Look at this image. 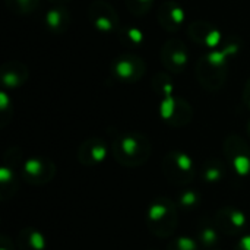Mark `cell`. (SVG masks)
<instances>
[{
  "label": "cell",
  "mask_w": 250,
  "mask_h": 250,
  "mask_svg": "<svg viewBox=\"0 0 250 250\" xmlns=\"http://www.w3.org/2000/svg\"><path fill=\"white\" fill-rule=\"evenodd\" d=\"M0 250H18V246H15L13 242L7 236L1 234V237H0Z\"/></svg>",
  "instance_id": "cell-28"
},
{
  "label": "cell",
  "mask_w": 250,
  "mask_h": 250,
  "mask_svg": "<svg viewBox=\"0 0 250 250\" xmlns=\"http://www.w3.org/2000/svg\"><path fill=\"white\" fill-rule=\"evenodd\" d=\"M240 42L237 40L227 42L224 47L211 50L196 63V78L201 86L208 92L220 91L227 79L229 63L239 53Z\"/></svg>",
  "instance_id": "cell-1"
},
{
  "label": "cell",
  "mask_w": 250,
  "mask_h": 250,
  "mask_svg": "<svg viewBox=\"0 0 250 250\" xmlns=\"http://www.w3.org/2000/svg\"><path fill=\"white\" fill-rule=\"evenodd\" d=\"M163 66L171 73H182L189 63L188 45L179 38L167 40L160 51Z\"/></svg>",
  "instance_id": "cell-11"
},
{
  "label": "cell",
  "mask_w": 250,
  "mask_h": 250,
  "mask_svg": "<svg viewBox=\"0 0 250 250\" xmlns=\"http://www.w3.org/2000/svg\"><path fill=\"white\" fill-rule=\"evenodd\" d=\"M16 246L18 250H45L47 240L40 230L34 227H23L18 233Z\"/></svg>",
  "instance_id": "cell-18"
},
{
  "label": "cell",
  "mask_w": 250,
  "mask_h": 250,
  "mask_svg": "<svg viewBox=\"0 0 250 250\" xmlns=\"http://www.w3.org/2000/svg\"><path fill=\"white\" fill-rule=\"evenodd\" d=\"M243 104L250 110V78L248 79L246 85H245V89H243Z\"/></svg>",
  "instance_id": "cell-29"
},
{
  "label": "cell",
  "mask_w": 250,
  "mask_h": 250,
  "mask_svg": "<svg viewBox=\"0 0 250 250\" xmlns=\"http://www.w3.org/2000/svg\"><path fill=\"white\" fill-rule=\"evenodd\" d=\"M88 19L94 29L100 34H117L120 29V18L116 9L105 0H94L88 7Z\"/></svg>",
  "instance_id": "cell-8"
},
{
  "label": "cell",
  "mask_w": 250,
  "mask_h": 250,
  "mask_svg": "<svg viewBox=\"0 0 250 250\" xmlns=\"http://www.w3.org/2000/svg\"><path fill=\"white\" fill-rule=\"evenodd\" d=\"M23 164V152L18 146H12L3 157L0 167V201L6 202L15 196L21 183V167Z\"/></svg>",
  "instance_id": "cell-4"
},
{
  "label": "cell",
  "mask_w": 250,
  "mask_h": 250,
  "mask_svg": "<svg viewBox=\"0 0 250 250\" xmlns=\"http://www.w3.org/2000/svg\"><path fill=\"white\" fill-rule=\"evenodd\" d=\"M177 224L179 211L174 201L167 196H160L151 202L146 212V227L154 236L168 239L176 233Z\"/></svg>",
  "instance_id": "cell-3"
},
{
  "label": "cell",
  "mask_w": 250,
  "mask_h": 250,
  "mask_svg": "<svg viewBox=\"0 0 250 250\" xmlns=\"http://www.w3.org/2000/svg\"><path fill=\"white\" fill-rule=\"evenodd\" d=\"M56 164L48 157H31L23 160L21 177L31 186H44L56 176Z\"/></svg>",
  "instance_id": "cell-9"
},
{
  "label": "cell",
  "mask_w": 250,
  "mask_h": 250,
  "mask_svg": "<svg viewBox=\"0 0 250 250\" xmlns=\"http://www.w3.org/2000/svg\"><path fill=\"white\" fill-rule=\"evenodd\" d=\"M107 152L108 148L105 141L98 136H92L79 145L76 151V158L83 167H95L107 158Z\"/></svg>",
  "instance_id": "cell-14"
},
{
  "label": "cell",
  "mask_w": 250,
  "mask_h": 250,
  "mask_svg": "<svg viewBox=\"0 0 250 250\" xmlns=\"http://www.w3.org/2000/svg\"><path fill=\"white\" fill-rule=\"evenodd\" d=\"M72 22V15L64 6H54L44 15V23L47 29L54 35L64 34Z\"/></svg>",
  "instance_id": "cell-17"
},
{
  "label": "cell",
  "mask_w": 250,
  "mask_h": 250,
  "mask_svg": "<svg viewBox=\"0 0 250 250\" xmlns=\"http://www.w3.org/2000/svg\"><path fill=\"white\" fill-rule=\"evenodd\" d=\"M163 174L168 183L174 186H186L196 177V166L193 160L182 151H170L163 158Z\"/></svg>",
  "instance_id": "cell-5"
},
{
  "label": "cell",
  "mask_w": 250,
  "mask_h": 250,
  "mask_svg": "<svg viewBox=\"0 0 250 250\" xmlns=\"http://www.w3.org/2000/svg\"><path fill=\"white\" fill-rule=\"evenodd\" d=\"M167 250H201V245L193 237L177 236V237L168 240Z\"/></svg>",
  "instance_id": "cell-23"
},
{
  "label": "cell",
  "mask_w": 250,
  "mask_h": 250,
  "mask_svg": "<svg viewBox=\"0 0 250 250\" xmlns=\"http://www.w3.org/2000/svg\"><path fill=\"white\" fill-rule=\"evenodd\" d=\"M50 3H54L56 6H63V3H67L70 0H48Z\"/></svg>",
  "instance_id": "cell-30"
},
{
  "label": "cell",
  "mask_w": 250,
  "mask_h": 250,
  "mask_svg": "<svg viewBox=\"0 0 250 250\" xmlns=\"http://www.w3.org/2000/svg\"><path fill=\"white\" fill-rule=\"evenodd\" d=\"M149 250H157V249H149Z\"/></svg>",
  "instance_id": "cell-32"
},
{
  "label": "cell",
  "mask_w": 250,
  "mask_h": 250,
  "mask_svg": "<svg viewBox=\"0 0 250 250\" xmlns=\"http://www.w3.org/2000/svg\"><path fill=\"white\" fill-rule=\"evenodd\" d=\"M246 132H248V136H249L250 139V120L248 122V125H246Z\"/></svg>",
  "instance_id": "cell-31"
},
{
  "label": "cell",
  "mask_w": 250,
  "mask_h": 250,
  "mask_svg": "<svg viewBox=\"0 0 250 250\" xmlns=\"http://www.w3.org/2000/svg\"><path fill=\"white\" fill-rule=\"evenodd\" d=\"M177 205L186 211H192L201 205V195L193 189H185L179 193Z\"/></svg>",
  "instance_id": "cell-22"
},
{
  "label": "cell",
  "mask_w": 250,
  "mask_h": 250,
  "mask_svg": "<svg viewBox=\"0 0 250 250\" xmlns=\"http://www.w3.org/2000/svg\"><path fill=\"white\" fill-rule=\"evenodd\" d=\"M146 64L144 59L136 54H122L111 63V73L114 79L123 83H135L144 78Z\"/></svg>",
  "instance_id": "cell-10"
},
{
  "label": "cell",
  "mask_w": 250,
  "mask_h": 250,
  "mask_svg": "<svg viewBox=\"0 0 250 250\" xmlns=\"http://www.w3.org/2000/svg\"><path fill=\"white\" fill-rule=\"evenodd\" d=\"M154 1L155 0H126V6L132 15L144 16L151 10V7L154 6Z\"/></svg>",
  "instance_id": "cell-26"
},
{
  "label": "cell",
  "mask_w": 250,
  "mask_h": 250,
  "mask_svg": "<svg viewBox=\"0 0 250 250\" xmlns=\"http://www.w3.org/2000/svg\"><path fill=\"white\" fill-rule=\"evenodd\" d=\"M233 250H250V234H246L242 239H239Z\"/></svg>",
  "instance_id": "cell-27"
},
{
  "label": "cell",
  "mask_w": 250,
  "mask_h": 250,
  "mask_svg": "<svg viewBox=\"0 0 250 250\" xmlns=\"http://www.w3.org/2000/svg\"><path fill=\"white\" fill-rule=\"evenodd\" d=\"M7 9L19 15H28L38 7L40 0H4Z\"/></svg>",
  "instance_id": "cell-24"
},
{
  "label": "cell",
  "mask_w": 250,
  "mask_h": 250,
  "mask_svg": "<svg viewBox=\"0 0 250 250\" xmlns=\"http://www.w3.org/2000/svg\"><path fill=\"white\" fill-rule=\"evenodd\" d=\"M226 163L218 157H209L207 158L201 168V177L205 183H220L226 177Z\"/></svg>",
  "instance_id": "cell-19"
},
{
  "label": "cell",
  "mask_w": 250,
  "mask_h": 250,
  "mask_svg": "<svg viewBox=\"0 0 250 250\" xmlns=\"http://www.w3.org/2000/svg\"><path fill=\"white\" fill-rule=\"evenodd\" d=\"M186 18H188V15H186L185 7L180 3L174 1V0L164 1L160 6L158 12H157L158 23L167 32H176V31H179L185 25Z\"/></svg>",
  "instance_id": "cell-15"
},
{
  "label": "cell",
  "mask_w": 250,
  "mask_h": 250,
  "mask_svg": "<svg viewBox=\"0 0 250 250\" xmlns=\"http://www.w3.org/2000/svg\"><path fill=\"white\" fill-rule=\"evenodd\" d=\"M188 32L195 44L208 48L209 51L223 47V31L214 23L205 21H195L189 25Z\"/></svg>",
  "instance_id": "cell-13"
},
{
  "label": "cell",
  "mask_w": 250,
  "mask_h": 250,
  "mask_svg": "<svg viewBox=\"0 0 250 250\" xmlns=\"http://www.w3.org/2000/svg\"><path fill=\"white\" fill-rule=\"evenodd\" d=\"M12 114H13L12 100H10L7 91L3 89L0 92V126L1 127H6V125L12 120Z\"/></svg>",
  "instance_id": "cell-25"
},
{
  "label": "cell",
  "mask_w": 250,
  "mask_h": 250,
  "mask_svg": "<svg viewBox=\"0 0 250 250\" xmlns=\"http://www.w3.org/2000/svg\"><path fill=\"white\" fill-rule=\"evenodd\" d=\"M111 154L120 166L126 168H136L149 160L152 145L144 133L122 132L111 141Z\"/></svg>",
  "instance_id": "cell-2"
},
{
  "label": "cell",
  "mask_w": 250,
  "mask_h": 250,
  "mask_svg": "<svg viewBox=\"0 0 250 250\" xmlns=\"http://www.w3.org/2000/svg\"><path fill=\"white\" fill-rule=\"evenodd\" d=\"M117 37L120 40V42L129 48H138L144 44L145 41V34L141 28L133 26V25H125L120 26Z\"/></svg>",
  "instance_id": "cell-21"
},
{
  "label": "cell",
  "mask_w": 250,
  "mask_h": 250,
  "mask_svg": "<svg viewBox=\"0 0 250 250\" xmlns=\"http://www.w3.org/2000/svg\"><path fill=\"white\" fill-rule=\"evenodd\" d=\"M160 116L171 127H185L193 119V108L185 98L173 92L160 97Z\"/></svg>",
  "instance_id": "cell-6"
},
{
  "label": "cell",
  "mask_w": 250,
  "mask_h": 250,
  "mask_svg": "<svg viewBox=\"0 0 250 250\" xmlns=\"http://www.w3.org/2000/svg\"><path fill=\"white\" fill-rule=\"evenodd\" d=\"M214 223L220 233L226 236H239L248 224L246 214L233 205H226L220 208L214 215Z\"/></svg>",
  "instance_id": "cell-12"
},
{
  "label": "cell",
  "mask_w": 250,
  "mask_h": 250,
  "mask_svg": "<svg viewBox=\"0 0 250 250\" xmlns=\"http://www.w3.org/2000/svg\"><path fill=\"white\" fill-rule=\"evenodd\" d=\"M196 240L199 242L201 248L205 250H212L214 246L218 243L220 240V230L217 229L214 220L211 221L209 218H202L199 221V227H198V236Z\"/></svg>",
  "instance_id": "cell-20"
},
{
  "label": "cell",
  "mask_w": 250,
  "mask_h": 250,
  "mask_svg": "<svg viewBox=\"0 0 250 250\" xmlns=\"http://www.w3.org/2000/svg\"><path fill=\"white\" fill-rule=\"evenodd\" d=\"M227 164L242 177L250 174V145L236 133H230L223 145Z\"/></svg>",
  "instance_id": "cell-7"
},
{
  "label": "cell",
  "mask_w": 250,
  "mask_h": 250,
  "mask_svg": "<svg viewBox=\"0 0 250 250\" xmlns=\"http://www.w3.org/2000/svg\"><path fill=\"white\" fill-rule=\"evenodd\" d=\"M212 250H217V249H212Z\"/></svg>",
  "instance_id": "cell-33"
},
{
  "label": "cell",
  "mask_w": 250,
  "mask_h": 250,
  "mask_svg": "<svg viewBox=\"0 0 250 250\" xmlns=\"http://www.w3.org/2000/svg\"><path fill=\"white\" fill-rule=\"evenodd\" d=\"M28 78H29L28 66L18 60H10L4 63L0 69V81L4 89L21 88L22 85L26 83Z\"/></svg>",
  "instance_id": "cell-16"
}]
</instances>
